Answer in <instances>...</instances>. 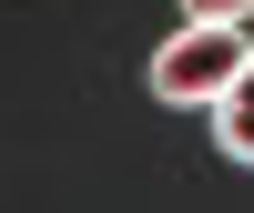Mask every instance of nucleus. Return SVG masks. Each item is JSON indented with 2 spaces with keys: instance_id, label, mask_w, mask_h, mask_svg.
I'll list each match as a JSON object with an SVG mask.
<instances>
[{
  "instance_id": "2",
  "label": "nucleus",
  "mask_w": 254,
  "mask_h": 213,
  "mask_svg": "<svg viewBox=\"0 0 254 213\" xmlns=\"http://www.w3.org/2000/svg\"><path fill=\"white\" fill-rule=\"evenodd\" d=\"M214 142H224L234 162H254V61H244V81H234V92L214 102Z\"/></svg>"
},
{
  "instance_id": "3",
  "label": "nucleus",
  "mask_w": 254,
  "mask_h": 213,
  "mask_svg": "<svg viewBox=\"0 0 254 213\" xmlns=\"http://www.w3.org/2000/svg\"><path fill=\"white\" fill-rule=\"evenodd\" d=\"M183 20H203V31H244L254 0H183Z\"/></svg>"
},
{
  "instance_id": "1",
  "label": "nucleus",
  "mask_w": 254,
  "mask_h": 213,
  "mask_svg": "<svg viewBox=\"0 0 254 213\" xmlns=\"http://www.w3.org/2000/svg\"><path fill=\"white\" fill-rule=\"evenodd\" d=\"M244 61H254V41H244V31H203V20H183V31L153 51V92H163V102H183V112H214V102L244 81Z\"/></svg>"
}]
</instances>
